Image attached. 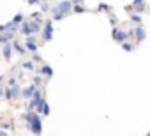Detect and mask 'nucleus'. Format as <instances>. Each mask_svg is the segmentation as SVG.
Here are the masks:
<instances>
[{
	"label": "nucleus",
	"mask_w": 150,
	"mask_h": 136,
	"mask_svg": "<svg viewBox=\"0 0 150 136\" xmlns=\"http://www.w3.org/2000/svg\"><path fill=\"white\" fill-rule=\"evenodd\" d=\"M27 2H28L30 6H34V4H41V0H27Z\"/></svg>",
	"instance_id": "21"
},
{
	"label": "nucleus",
	"mask_w": 150,
	"mask_h": 136,
	"mask_svg": "<svg viewBox=\"0 0 150 136\" xmlns=\"http://www.w3.org/2000/svg\"><path fill=\"white\" fill-rule=\"evenodd\" d=\"M131 20H132V21H136V23H138V21H139V20H141V18H139V16H138V14H131Z\"/></svg>",
	"instance_id": "20"
},
{
	"label": "nucleus",
	"mask_w": 150,
	"mask_h": 136,
	"mask_svg": "<svg viewBox=\"0 0 150 136\" xmlns=\"http://www.w3.org/2000/svg\"><path fill=\"white\" fill-rule=\"evenodd\" d=\"M32 18H34V21H37V23H41V21H42V16H41L39 13H35V14H32Z\"/></svg>",
	"instance_id": "16"
},
{
	"label": "nucleus",
	"mask_w": 150,
	"mask_h": 136,
	"mask_svg": "<svg viewBox=\"0 0 150 136\" xmlns=\"http://www.w3.org/2000/svg\"><path fill=\"white\" fill-rule=\"evenodd\" d=\"M20 94H21V90H20V85H18V83H16V85H11V89H7V90L4 92L6 99H14V97H20Z\"/></svg>",
	"instance_id": "4"
},
{
	"label": "nucleus",
	"mask_w": 150,
	"mask_h": 136,
	"mask_svg": "<svg viewBox=\"0 0 150 136\" xmlns=\"http://www.w3.org/2000/svg\"><path fill=\"white\" fill-rule=\"evenodd\" d=\"M39 74H41V76H44V74H46V76L50 78V76H53V69H51L50 65H42L41 69H39Z\"/></svg>",
	"instance_id": "10"
},
{
	"label": "nucleus",
	"mask_w": 150,
	"mask_h": 136,
	"mask_svg": "<svg viewBox=\"0 0 150 136\" xmlns=\"http://www.w3.org/2000/svg\"><path fill=\"white\" fill-rule=\"evenodd\" d=\"M71 13H72V2L71 0H60V2L53 7V20L60 21L62 18H65Z\"/></svg>",
	"instance_id": "1"
},
{
	"label": "nucleus",
	"mask_w": 150,
	"mask_h": 136,
	"mask_svg": "<svg viewBox=\"0 0 150 136\" xmlns=\"http://www.w3.org/2000/svg\"><path fill=\"white\" fill-rule=\"evenodd\" d=\"M111 34H113V39H115L117 42H124V41H127V37L131 35V32H122V30H118L117 27L113 28Z\"/></svg>",
	"instance_id": "5"
},
{
	"label": "nucleus",
	"mask_w": 150,
	"mask_h": 136,
	"mask_svg": "<svg viewBox=\"0 0 150 136\" xmlns=\"http://www.w3.org/2000/svg\"><path fill=\"white\" fill-rule=\"evenodd\" d=\"M122 48H124V51H132V46L129 42H122Z\"/></svg>",
	"instance_id": "17"
},
{
	"label": "nucleus",
	"mask_w": 150,
	"mask_h": 136,
	"mask_svg": "<svg viewBox=\"0 0 150 136\" xmlns=\"http://www.w3.org/2000/svg\"><path fill=\"white\" fill-rule=\"evenodd\" d=\"M7 30V25H0V32H6Z\"/></svg>",
	"instance_id": "24"
},
{
	"label": "nucleus",
	"mask_w": 150,
	"mask_h": 136,
	"mask_svg": "<svg viewBox=\"0 0 150 136\" xmlns=\"http://www.w3.org/2000/svg\"><path fill=\"white\" fill-rule=\"evenodd\" d=\"M16 83H18V81H16L14 78H11V80H9V85H16Z\"/></svg>",
	"instance_id": "26"
},
{
	"label": "nucleus",
	"mask_w": 150,
	"mask_h": 136,
	"mask_svg": "<svg viewBox=\"0 0 150 136\" xmlns=\"http://www.w3.org/2000/svg\"><path fill=\"white\" fill-rule=\"evenodd\" d=\"M13 50H16L20 55H25V48H23V46L18 42V41H13Z\"/></svg>",
	"instance_id": "13"
},
{
	"label": "nucleus",
	"mask_w": 150,
	"mask_h": 136,
	"mask_svg": "<svg viewBox=\"0 0 150 136\" xmlns=\"http://www.w3.org/2000/svg\"><path fill=\"white\" fill-rule=\"evenodd\" d=\"M148 134H150V132H148Z\"/></svg>",
	"instance_id": "30"
},
{
	"label": "nucleus",
	"mask_w": 150,
	"mask_h": 136,
	"mask_svg": "<svg viewBox=\"0 0 150 136\" xmlns=\"http://www.w3.org/2000/svg\"><path fill=\"white\" fill-rule=\"evenodd\" d=\"M72 11L80 14V13H85V7H81V6H76V4H72Z\"/></svg>",
	"instance_id": "15"
},
{
	"label": "nucleus",
	"mask_w": 150,
	"mask_h": 136,
	"mask_svg": "<svg viewBox=\"0 0 150 136\" xmlns=\"http://www.w3.org/2000/svg\"><path fill=\"white\" fill-rule=\"evenodd\" d=\"M27 120H28V129L34 132V134H41L42 132V124H41V118L37 117V113H34L32 110H28V113H25L23 115Z\"/></svg>",
	"instance_id": "2"
},
{
	"label": "nucleus",
	"mask_w": 150,
	"mask_h": 136,
	"mask_svg": "<svg viewBox=\"0 0 150 136\" xmlns=\"http://www.w3.org/2000/svg\"><path fill=\"white\" fill-rule=\"evenodd\" d=\"M85 0H72V4H83Z\"/></svg>",
	"instance_id": "27"
},
{
	"label": "nucleus",
	"mask_w": 150,
	"mask_h": 136,
	"mask_svg": "<svg viewBox=\"0 0 150 136\" xmlns=\"http://www.w3.org/2000/svg\"><path fill=\"white\" fill-rule=\"evenodd\" d=\"M25 46H27V50H28V51H32V53H35V51H37V42H35V37H34L32 34H28V35H27V39H25Z\"/></svg>",
	"instance_id": "6"
},
{
	"label": "nucleus",
	"mask_w": 150,
	"mask_h": 136,
	"mask_svg": "<svg viewBox=\"0 0 150 136\" xmlns=\"http://www.w3.org/2000/svg\"><path fill=\"white\" fill-rule=\"evenodd\" d=\"M34 83H35V87H37V85H41V76H35V80H34Z\"/></svg>",
	"instance_id": "22"
},
{
	"label": "nucleus",
	"mask_w": 150,
	"mask_h": 136,
	"mask_svg": "<svg viewBox=\"0 0 150 136\" xmlns=\"http://www.w3.org/2000/svg\"><path fill=\"white\" fill-rule=\"evenodd\" d=\"M132 7H136V9H145V0H134V4H132Z\"/></svg>",
	"instance_id": "14"
},
{
	"label": "nucleus",
	"mask_w": 150,
	"mask_h": 136,
	"mask_svg": "<svg viewBox=\"0 0 150 136\" xmlns=\"http://www.w3.org/2000/svg\"><path fill=\"white\" fill-rule=\"evenodd\" d=\"M34 60H35V62H39V60H41V57H39L37 53H34Z\"/></svg>",
	"instance_id": "25"
},
{
	"label": "nucleus",
	"mask_w": 150,
	"mask_h": 136,
	"mask_svg": "<svg viewBox=\"0 0 150 136\" xmlns=\"http://www.w3.org/2000/svg\"><path fill=\"white\" fill-rule=\"evenodd\" d=\"M2 81H4V76H0V85H2Z\"/></svg>",
	"instance_id": "29"
},
{
	"label": "nucleus",
	"mask_w": 150,
	"mask_h": 136,
	"mask_svg": "<svg viewBox=\"0 0 150 136\" xmlns=\"http://www.w3.org/2000/svg\"><path fill=\"white\" fill-rule=\"evenodd\" d=\"M34 92H35V85H30V87H27V89H23V90H21L20 97H23V99H30Z\"/></svg>",
	"instance_id": "8"
},
{
	"label": "nucleus",
	"mask_w": 150,
	"mask_h": 136,
	"mask_svg": "<svg viewBox=\"0 0 150 136\" xmlns=\"http://www.w3.org/2000/svg\"><path fill=\"white\" fill-rule=\"evenodd\" d=\"M48 9H50V6H48L46 2H42V4H41V11H42V13H48Z\"/></svg>",
	"instance_id": "19"
},
{
	"label": "nucleus",
	"mask_w": 150,
	"mask_h": 136,
	"mask_svg": "<svg viewBox=\"0 0 150 136\" xmlns=\"http://www.w3.org/2000/svg\"><path fill=\"white\" fill-rule=\"evenodd\" d=\"M13 21H14V23H21V21H23V16H21V14H16V16L13 18Z\"/></svg>",
	"instance_id": "18"
},
{
	"label": "nucleus",
	"mask_w": 150,
	"mask_h": 136,
	"mask_svg": "<svg viewBox=\"0 0 150 136\" xmlns=\"http://www.w3.org/2000/svg\"><path fill=\"white\" fill-rule=\"evenodd\" d=\"M101 9H103V11H110V9H108V6H104V4H101V6H99V11H101Z\"/></svg>",
	"instance_id": "23"
},
{
	"label": "nucleus",
	"mask_w": 150,
	"mask_h": 136,
	"mask_svg": "<svg viewBox=\"0 0 150 136\" xmlns=\"http://www.w3.org/2000/svg\"><path fill=\"white\" fill-rule=\"evenodd\" d=\"M4 92H6L4 89H0V99H2V96H4Z\"/></svg>",
	"instance_id": "28"
},
{
	"label": "nucleus",
	"mask_w": 150,
	"mask_h": 136,
	"mask_svg": "<svg viewBox=\"0 0 150 136\" xmlns=\"http://www.w3.org/2000/svg\"><path fill=\"white\" fill-rule=\"evenodd\" d=\"M2 53H4V58H6V60H11V57H13V44L6 42V44H4Z\"/></svg>",
	"instance_id": "9"
},
{
	"label": "nucleus",
	"mask_w": 150,
	"mask_h": 136,
	"mask_svg": "<svg viewBox=\"0 0 150 136\" xmlns=\"http://www.w3.org/2000/svg\"><path fill=\"white\" fill-rule=\"evenodd\" d=\"M35 108H37V111H39V113H42V115H50V106H48V103L44 101V97L41 99V103H39Z\"/></svg>",
	"instance_id": "7"
},
{
	"label": "nucleus",
	"mask_w": 150,
	"mask_h": 136,
	"mask_svg": "<svg viewBox=\"0 0 150 136\" xmlns=\"http://www.w3.org/2000/svg\"><path fill=\"white\" fill-rule=\"evenodd\" d=\"M145 37H146V34H145L143 27H136V41H143Z\"/></svg>",
	"instance_id": "12"
},
{
	"label": "nucleus",
	"mask_w": 150,
	"mask_h": 136,
	"mask_svg": "<svg viewBox=\"0 0 150 136\" xmlns=\"http://www.w3.org/2000/svg\"><path fill=\"white\" fill-rule=\"evenodd\" d=\"M21 67H23L25 71H30V73L35 69V65H34V60H27V62H23V64H21Z\"/></svg>",
	"instance_id": "11"
},
{
	"label": "nucleus",
	"mask_w": 150,
	"mask_h": 136,
	"mask_svg": "<svg viewBox=\"0 0 150 136\" xmlns=\"http://www.w3.org/2000/svg\"><path fill=\"white\" fill-rule=\"evenodd\" d=\"M42 37H44V41H51V39H53V21H51V20H48V21L44 23Z\"/></svg>",
	"instance_id": "3"
}]
</instances>
